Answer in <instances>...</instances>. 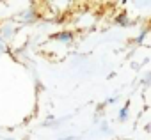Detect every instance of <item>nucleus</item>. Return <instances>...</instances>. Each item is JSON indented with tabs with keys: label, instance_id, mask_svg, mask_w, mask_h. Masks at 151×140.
I'll use <instances>...</instances> for the list:
<instances>
[{
	"label": "nucleus",
	"instance_id": "nucleus-1",
	"mask_svg": "<svg viewBox=\"0 0 151 140\" xmlns=\"http://www.w3.org/2000/svg\"><path fill=\"white\" fill-rule=\"evenodd\" d=\"M126 114H128V105H126L124 108H121V112H119V119L124 121V119H126Z\"/></svg>",
	"mask_w": 151,
	"mask_h": 140
},
{
	"label": "nucleus",
	"instance_id": "nucleus-2",
	"mask_svg": "<svg viewBox=\"0 0 151 140\" xmlns=\"http://www.w3.org/2000/svg\"><path fill=\"white\" fill-rule=\"evenodd\" d=\"M60 41H69V37H71V34H68V32H64V34H59L57 36Z\"/></svg>",
	"mask_w": 151,
	"mask_h": 140
}]
</instances>
